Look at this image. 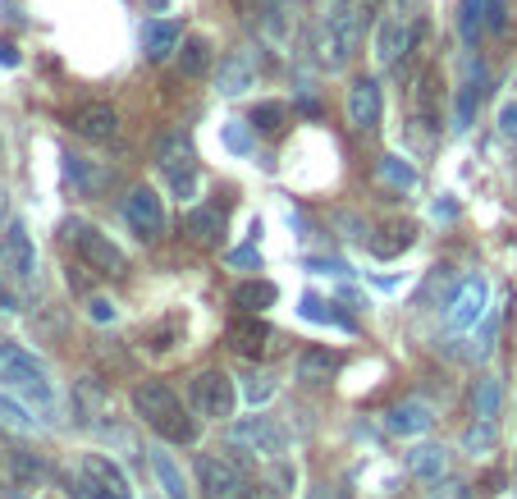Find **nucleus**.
Returning a JSON list of instances; mask_svg holds the SVG:
<instances>
[{"mask_svg": "<svg viewBox=\"0 0 517 499\" xmlns=\"http://www.w3.org/2000/svg\"><path fill=\"white\" fill-rule=\"evenodd\" d=\"M225 344L234 348L238 358H261V353L270 348V326L257 321V312H243L225 326Z\"/></svg>", "mask_w": 517, "mask_h": 499, "instance_id": "nucleus-15", "label": "nucleus"}, {"mask_svg": "<svg viewBox=\"0 0 517 499\" xmlns=\"http://www.w3.org/2000/svg\"><path fill=\"white\" fill-rule=\"evenodd\" d=\"M179 42H184V28H179L174 19H147L142 23V55H147L151 65L170 60V55L179 51Z\"/></svg>", "mask_w": 517, "mask_h": 499, "instance_id": "nucleus-18", "label": "nucleus"}, {"mask_svg": "<svg viewBox=\"0 0 517 499\" xmlns=\"http://www.w3.org/2000/svg\"><path fill=\"white\" fill-rule=\"evenodd\" d=\"M206 69H211V42H206V37H184V42H179V74L206 78Z\"/></svg>", "mask_w": 517, "mask_h": 499, "instance_id": "nucleus-25", "label": "nucleus"}, {"mask_svg": "<svg viewBox=\"0 0 517 499\" xmlns=\"http://www.w3.org/2000/svg\"><path fill=\"white\" fill-rule=\"evenodd\" d=\"M357 42H362V10L353 0H334L330 10L321 14V28H316V60L321 69L339 74V69L353 65Z\"/></svg>", "mask_w": 517, "mask_h": 499, "instance_id": "nucleus-3", "label": "nucleus"}, {"mask_svg": "<svg viewBox=\"0 0 517 499\" xmlns=\"http://www.w3.org/2000/svg\"><path fill=\"white\" fill-rule=\"evenodd\" d=\"M92 321H97V326L115 321V303H106V298H92Z\"/></svg>", "mask_w": 517, "mask_h": 499, "instance_id": "nucleus-37", "label": "nucleus"}, {"mask_svg": "<svg viewBox=\"0 0 517 499\" xmlns=\"http://www.w3.org/2000/svg\"><path fill=\"white\" fill-rule=\"evenodd\" d=\"M197 486H202L206 499H252V472L243 463H238L234 454H220V449H211V454H197Z\"/></svg>", "mask_w": 517, "mask_h": 499, "instance_id": "nucleus-6", "label": "nucleus"}, {"mask_svg": "<svg viewBox=\"0 0 517 499\" xmlns=\"http://www.w3.org/2000/svg\"><path fill=\"white\" fill-rule=\"evenodd\" d=\"M124 220L133 225V234H138L142 243H156L165 234V202L156 188L138 184L129 197H124Z\"/></svg>", "mask_w": 517, "mask_h": 499, "instance_id": "nucleus-12", "label": "nucleus"}, {"mask_svg": "<svg viewBox=\"0 0 517 499\" xmlns=\"http://www.w3.org/2000/svg\"><path fill=\"white\" fill-rule=\"evenodd\" d=\"M485 33H490L485 28V0H463L458 5V37H463V46H481Z\"/></svg>", "mask_w": 517, "mask_h": 499, "instance_id": "nucleus-27", "label": "nucleus"}, {"mask_svg": "<svg viewBox=\"0 0 517 499\" xmlns=\"http://www.w3.org/2000/svg\"><path fill=\"white\" fill-rule=\"evenodd\" d=\"M60 234H65V243L78 252V261H83L87 271H97V275H124L129 271L124 252H119L115 243H110V234H101L92 220L69 216L65 225H60Z\"/></svg>", "mask_w": 517, "mask_h": 499, "instance_id": "nucleus-4", "label": "nucleus"}, {"mask_svg": "<svg viewBox=\"0 0 517 499\" xmlns=\"http://www.w3.org/2000/svg\"><path fill=\"white\" fill-rule=\"evenodd\" d=\"M248 124H252V133H280L284 124H289V106H284V101H257Z\"/></svg>", "mask_w": 517, "mask_h": 499, "instance_id": "nucleus-30", "label": "nucleus"}, {"mask_svg": "<svg viewBox=\"0 0 517 499\" xmlns=\"http://www.w3.org/2000/svg\"><path fill=\"white\" fill-rule=\"evenodd\" d=\"M188 394H193V413L197 417H211V422H229V417H234V408H238L234 380H229L220 367L197 371L193 385H188Z\"/></svg>", "mask_w": 517, "mask_h": 499, "instance_id": "nucleus-9", "label": "nucleus"}, {"mask_svg": "<svg viewBox=\"0 0 517 499\" xmlns=\"http://www.w3.org/2000/svg\"><path fill=\"white\" fill-rule=\"evenodd\" d=\"M5 216H10V188L0 184V225H5Z\"/></svg>", "mask_w": 517, "mask_h": 499, "instance_id": "nucleus-42", "label": "nucleus"}, {"mask_svg": "<svg viewBox=\"0 0 517 499\" xmlns=\"http://www.w3.org/2000/svg\"><path fill=\"white\" fill-rule=\"evenodd\" d=\"M485 28H490V33H504L508 28V5L504 0H485Z\"/></svg>", "mask_w": 517, "mask_h": 499, "instance_id": "nucleus-34", "label": "nucleus"}, {"mask_svg": "<svg viewBox=\"0 0 517 499\" xmlns=\"http://www.w3.org/2000/svg\"><path fill=\"white\" fill-rule=\"evenodd\" d=\"M248 129H252V124H229V129H225V142L234 147V152H248Z\"/></svg>", "mask_w": 517, "mask_h": 499, "instance_id": "nucleus-36", "label": "nucleus"}, {"mask_svg": "<svg viewBox=\"0 0 517 499\" xmlns=\"http://www.w3.org/2000/svg\"><path fill=\"white\" fill-rule=\"evenodd\" d=\"M499 403H504V385H499V376H481V380H476V394H472L476 417L495 422V417H499Z\"/></svg>", "mask_w": 517, "mask_h": 499, "instance_id": "nucleus-29", "label": "nucleus"}, {"mask_svg": "<svg viewBox=\"0 0 517 499\" xmlns=\"http://www.w3.org/2000/svg\"><path fill=\"white\" fill-rule=\"evenodd\" d=\"M0 385L33 403H51V371L42 358H33L28 348L19 344H0Z\"/></svg>", "mask_w": 517, "mask_h": 499, "instance_id": "nucleus-5", "label": "nucleus"}, {"mask_svg": "<svg viewBox=\"0 0 517 499\" xmlns=\"http://www.w3.org/2000/svg\"><path fill=\"white\" fill-rule=\"evenodd\" d=\"M467 83L458 87V101H453V133H467L476 124V110H481V65L467 60Z\"/></svg>", "mask_w": 517, "mask_h": 499, "instance_id": "nucleus-19", "label": "nucleus"}, {"mask_svg": "<svg viewBox=\"0 0 517 499\" xmlns=\"http://www.w3.org/2000/svg\"><path fill=\"white\" fill-rule=\"evenodd\" d=\"M495 440H499L495 422H485V417H476V422L463 431V449H467V454H485V449H495Z\"/></svg>", "mask_w": 517, "mask_h": 499, "instance_id": "nucleus-32", "label": "nucleus"}, {"mask_svg": "<svg viewBox=\"0 0 517 499\" xmlns=\"http://www.w3.org/2000/svg\"><path fill=\"white\" fill-rule=\"evenodd\" d=\"M0 426H10V431H19V435H33L37 431L33 417L23 413L19 403H10V399H0Z\"/></svg>", "mask_w": 517, "mask_h": 499, "instance_id": "nucleus-33", "label": "nucleus"}, {"mask_svg": "<svg viewBox=\"0 0 517 499\" xmlns=\"http://www.w3.org/2000/svg\"><path fill=\"white\" fill-rule=\"evenodd\" d=\"M37 280V248L23 225H10L0 239V289H28Z\"/></svg>", "mask_w": 517, "mask_h": 499, "instance_id": "nucleus-10", "label": "nucleus"}, {"mask_svg": "<svg viewBox=\"0 0 517 499\" xmlns=\"http://www.w3.org/2000/svg\"><path fill=\"white\" fill-rule=\"evenodd\" d=\"M248 87H257V60H252V51H229L216 69V92L220 97H243Z\"/></svg>", "mask_w": 517, "mask_h": 499, "instance_id": "nucleus-16", "label": "nucleus"}, {"mask_svg": "<svg viewBox=\"0 0 517 499\" xmlns=\"http://www.w3.org/2000/svg\"><path fill=\"white\" fill-rule=\"evenodd\" d=\"M151 472H156V481L165 486V495H170V499H188V490H184V472L174 467V458L165 454V449H151Z\"/></svg>", "mask_w": 517, "mask_h": 499, "instance_id": "nucleus-28", "label": "nucleus"}, {"mask_svg": "<svg viewBox=\"0 0 517 499\" xmlns=\"http://www.w3.org/2000/svg\"><path fill=\"white\" fill-rule=\"evenodd\" d=\"M408 472L417 481H426V486H440V477L449 472V449L444 445H417L408 454Z\"/></svg>", "mask_w": 517, "mask_h": 499, "instance_id": "nucleus-22", "label": "nucleus"}, {"mask_svg": "<svg viewBox=\"0 0 517 499\" xmlns=\"http://www.w3.org/2000/svg\"><path fill=\"white\" fill-rule=\"evenodd\" d=\"M74 495L78 499H133V490H129V477L119 472V463H110L101 454H83L78 458Z\"/></svg>", "mask_w": 517, "mask_h": 499, "instance_id": "nucleus-8", "label": "nucleus"}, {"mask_svg": "<svg viewBox=\"0 0 517 499\" xmlns=\"http://www.w3.org/2000/svg\"><path fill=\"white\" fill-rule=\"evenodd\" d=\"M499 133H504V138H513V142H517V97H513V101H504V106H499Z\"/></svg>", "mask_w": 517, "mask_h": 499, "instance_id": "nucleus-35", "label": "nucleus"}, {"mask_svg": "<svg viewBox=\"0 0 517 499\" xmlns=\"http://www.w3.org/2000/svg\"><path fill=\"white\" fill-rule=\"evenodd\" d=\"M485 303H490V284L481 275H467L449 303V330H472L485 316Z\"/></svg>", "mask_w": 517, "mask_h": 499, "instance_id": "nucleus-14", "label": "nucleus"}, {"mask_svg": "<svg viewBox=\"0 0 517 499\" xmlns=\"http://www.w3.org/2000/svg\"><path fill=\"white\" fill-rule=\"evenodd\" d=\"M344 110H348V124H353V129H362V133L376 129L380 115H385V97H380L376 78H353V83H348Z\"/></svg>", "mask_w": 517, "mask_h": 499, "instance_id": "nucleus-13", "label": "nucleus"}, {"mask_svg": "<svg viewBox=\"0 0 517 499\" xmlns=\"http://www.w3.org/2000/svg\"><path fill=\"white\" fill-rule=\"evenodd\" d=\"M339 367H344V358L330 353V348H302L298 362H293V371H298L302 385H325V380H330Z\"/></svg>", "mask_w": 517, "mask_h": 499, "instance_id": "nucleus-20", "label": "nucleus"}, {"mask_svg": "<svg viewBox=\"0 0 517 499\" xmlns=\"http://www.w3.org/2000/svg\"><path fill=\"white\" fill-rule=\"evenodd\" d=\"M431 403H421V399H408V403H394L385 417V426L394 435H421V431H431Z\"/></svg>", "mask_w": 517, "mask_h": 499, "instance_id": "nucleus-21", "label": "nucleus"}, {"mask_svg": "<svg viewBox=\"0 0 517 499\" xmlns=\"http://www.w3.org/2000/svg\"><path fill=\"white\" fill-rule=\"evenodd\" d=\"M69 124H74V133L78 138H87V142H110L119 133V115H115V106H106V101L78 106Z\"/></svg>", "mask_w": 517, "mask_h": 499, "instance_id": "nucleus-17", "label": "nucleus"}, {"mask_svg": "<svg viewBox=\"0 0 517 499\" xmlns=\"http://www.w3.org/2000/svg\"><path fill=\"white\" fill-rule=\"evenodd\" d=\"M302 316H307V321H321V326L344 330V335H353V330H357V321H353V316H344V312H339V307H334V303H325V298H316V293H307V298H302Z\"/></svg>", "mask_w": 517, "mask_h": 499, "instance_id": "nucleus-26", "label": "nucleus"}, {"mask_svg": "<svg viewBox=\"0 0 517 499\" xmlns=\"http://www.w3.org/2000/svg\"><path fill=\"white\" fill-rule=\"evenodd\" d=\"M275 298H280V289L270 280H248V284H238L229 303H234L238 312H266V307H275Z\"/></svg>", "mask_w": 517, "mask_h": 499, "instance_id": "nucleus-24", "label": "nucleus"}, {"mask_svg": "<svg viewBox=\"0 0 517 499\" xmlns=\"http://www.w3.org/2000/svg\"><path fill=\"white\" fill-rule=\"evenodd\" d=\"M0 65H5V69H14V65H19V51H14L10 42H0Z\"/></svg>", "mask_w": 517, "mask_h": 499, "instance_id": "nucleus-41", "label": "nucleus"}, {"mask_svg": "<svg viewBox=\"0 0 517 499\" xmlns=\"http://www.w3.org/2000/svg\"><path fill=\"white\" fill-rule=\"evenodd\" d=\"M156 165H161V174L170 179L174 197H193V188H197V147H193V138H188L184 129L165 133V138L156 142Z\"/></svg>", "mask_w": 517, "mask_h": 499, "instance_id": "nucleus-7", "label": "nucleus"}, {"mask_svg": "<svg viewBox=\"0 0 517 499\" xmlns=\"http://www.w3.org/2000/svg\"><path fill=\"white\" fill-rule=\"evenodd\" d=\"M133 413L161 435L165 445H197V417L184 408V399L165 380H142L133 390Z\"/></svg>", "mask_w": 517, "mask_h": 499, "instance_id": "nucleus-2", "label": "nucleus"}, {"mask_svg": "<svg viewBox=\"0 0 517 499\" xmlns=\"http://www.w3.org/2000/svg\"><path fill=\"white\" fill-rule=\"evenodd\" d=\"M426 28H431L426 0H389L376 23V65L394 69L399 60H408L426 42Z\"/></svg>", "mask_w": 517, "mask_h": 499, "instance_id": "nucleus-1", "label": "nucleus"}, {"mask_svg": "<svg viewBox=\"0 0 517 499\" xmlns=\"http://www.w3.org/2000/svg\"><path fill=\"white\" fill-rule=\"evenodd\" d=\"M376 170H380V179H385L389 188H417V179H421L417 165L403 161V156H380Z\"/></svg>", "mask_w": 517, "mask_h": 499, "instance_id": "nucleus-31", "label": "nucleus"}, {"mask_svg": "<svg viewBox=\"0 0 517 499\" xmlns=\"http://www.w3.org/2000/svg\"><path fill=\"white\" fill-rule=\"evenodd\" d=\"M293 5H298V0H261V10H266V14H270V19H275V23H280L284 14L293 10Z\"/></svg>", "mask_w": 517, "mask_h": 499, "instance_id": "nucleus-38", "label": "nucleus"}, {"mask_svg": "<svg viewBox=\"0 0 517 499\" xmlns=\"http://www.w3.org/2000/svg\"><path fill=\"white\" fill-rule=\"evenodd\" d=\"M229 445L248 449V454H261V458H280L284 445H289V435H284V426L275 422V417L252 413V417L229 422Z\"/></svg>", "mask_w": 517, "mask_h": 499, "instance_id": "nucleus-11", "label": "nucleus"}, {"mask_svg": "<svg viewBox=\"0 0 517 499\" xmlns=\"http://www.w3.org/2000/svg\"><path fill=\"white\" fill-rule=\"evenodd\" d=\"M184 234L193 243H202V248H211V243H220V234H225V211L216 207H193L184 216Z\"/></svg>", "mask_w": 517, "mask_h": 499, "instance_id": "nucleus-23", "label": "nucleus"}, {"mask_svg": "<svg viewBox=\"0 0 517 499\" xmlns=\"http://www.w3.org/2000/svg\"><path fill=\"white\" fill-rule=\"evenodd\" d=\"M270 394H275V385H270V376H261V380H252V385H248V399H252V403L270 399Z\"/></svg>", "mask_w": 517, "mask_h": 499, "instance_id": "nucleus-40", "label": "nucleus"}, {"mask_svg": "<svg viewBox=\"0 0 517 499\" xmlns=\"http://www.w3.org/2000/svg\"><path fill=\"white\" fill-rule=\"evenodd\" d=\"M229 261H234V266H257V271H261V252H257V248H238V252H229Z\"/></svg>", "mask_w": 517, "mask_h": 499, "instance_id": "nucleus-39", "label": "nucleus"}]
</instances>
